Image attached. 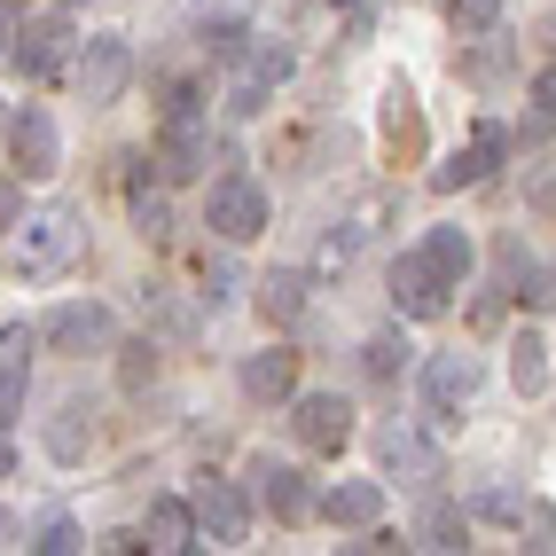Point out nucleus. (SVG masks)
I'll list each match as a JSON object with an SVG mask.
<instances>
[{
    "label": "nucleus",
    "mask_w": 556,
    "mask_h": 556,
    "mask_svg": "<svg viewBox=\"0 0 556 556\" xmlns=\"http://www.w3.org/2000/svg\"><path fill=\"white\" fill-rule=\"evenodd\" d=\"M79 243H87L79 212H71V204H40V212H24L9 228V275L16 282H55L71 258H79Z\"/></svg>",
    "instance_id": "nucleus-1"
},
{
    "label": "nucleus",
    "mask_w": 556,
    "mask_h": 556,
    "mask_svg": "<svg viewBox=\"0 0 556 556\" xmlns=\"http://www.w3.org/2000/svg\"><path fill=\"white\" fill-rule=\"evenodd\" d=\"M447 275H439L431 267V251H400L392 258V306L407 314V321H439V314H447Z\"/></svg>",
    "instance_id": "nucleus-2"
},
{
    "label": "nucleus",
    "mask_w": 556,
    "mask_h": 556,
    "mask_svg": "<svg viewBox=\"0 0 556 556\" xmlns=\"http://www.w3.org/2000/svg\"><path fill=\"white\" fill-rule=\"evenodd\" d=\"M204 228L219 243H251L258 228H267V189H258V180H219L212 204H204Z\"/></svg>",
    "instance_id": "nucleus-3"
},
{
    "label": "nucleus",
    "mask_w": 556,
    "mask_h": 556,
    "mask_svg": "<svg viewBox=\"0 0 556 556\" xmlns=\"http://www.w3.org/2000/svg\"><path fill=\"white\" fill-rule=\"evenodd\" d=\"M290 431H299L306 455H338L353 439V407L338 392H299V400H290Z\"/></svg>",
    "instance_id": "nucleus-4"
},
{
    "label": "nucleus",
    "mask_w": 556,
    "mask_h": 556,
    "mask_svg": "<svg viewBox=\"0 0 556 556\" xmlns=\"http://www.w3.org/2000/svg\"><path fill=\"white\" fill-rule=\"evenodd\" d=\"M134 79V48H126V31H94V40L79 48V94L87 102H118Z\"/></svg>",
    "instance_id": "nucleus-5"
},
{
    "label": "nucleus",
    "mask_w": 556,
    "mask_h": 556,
    "mask_svg": "<svg viewBox=\"0 0 556 556\" xmlns=\"http://www.w3.org/2000/svg\"><path fill=\"white\" fill-rule=\"evenodd\" d=\"M243 533H251V502L228 486V478H204V486H197V541L236 548Z\"/></svg>",
    "instance_id": "nucleus-6"
},
{
    "label": "nucleus",
    "mask_w": 556,
    "mask_h": 556,
    "mask_svg": "<svg viewBox=\"0 0 556 556\" xmlns=\"http://www.w3.org/2000/svg\"><path fill=\"white\" fill-rule=\"evenodd\" d=\"M110 338H118V321H110L102 299H71V306L48 314V345L55 353H102Z\"/></svg>",
    "instance_id": "nucleus-7"
},
{
    "label": "nucleus",
    "mask_w": 556,
    "mask_h": 556,
    "mask_svg": "<svg viewBox=\"0 0 556 556\" xmlns=\"http://www.w3.org/2000/svg\"><path fill=\"white\" fill-rule=\"evenodd\" d=\"M9 157H16V165H24L31 180L63 165V134H55V118H48L40 102H24L16 118H9Z\"/></svg>",
    "instance_id": "nucleus-8"
},
{
    "label": "nucleus",
    "mask_w": 556,
    "mask_h": 556,
    "mask_svg": "<svg viewBox=\"0 0 556 556\" xmlns=\"http://www.w3.org/2000/svg\"><path fill=\"white\" fill-rule=\"evenodd\" d=\"M204 165H212L204 118H165V134H157V173H165V180H197Z\"/></svg>",
    "instance_id": "nucleus-9"
},
{
    "label": "nucleus",
    "mask_w": 556,
    "mask_h": 556,
    "mask_svg": "<svg viewBox=\"0 0 556 556\" xmlns=\"http://www.w3.org/2000/svg\"><path fill=\"white\" fill-rule=\"evenodd\" d=\"M424 400L439 407V416L470 407V400H478V361H470V353H431V361H424Z\"/></svg>",
    "instance_id": "nucleus-10"
},
{
    "label": "nucleus",
    "mask_w": 556,
    "mask_h": 556,
    "mask_svg": "<svg viewBox=\"0 0 556 556\" xmlns=\"http://www.w3.org/2000/svg\"><path fill=\"white\" fill-rule=\"evenodd\" d=\"M63 55H71V24H63V16H31V24L16 31V71H24V79L63 71Z\"/></svg>",
    "instance_id": "nucleus-11"
},
{
    "label": "nucleus",
    "mask_w": 556,
    "mask_h": 556,
    "mask_svg": "<svg viewBox=\"0 0 556 556\" xmlns=\"http://www.w3.org/2000/svg\"><path fill=\"white\" fill-rule=\"evenodd\" d=\"M251 486H258V502H267V509L282 517V526H299V517L314 509V494H306V478L290 470V463H275V455H258V463H251Z\"/></svg>",
    "instance_id": "nucleus-12"
},
{
    "label": "nucleus",
    "mask_w": 556,
    "mask_h": 556,
    "mask_svg": "<svg viewBox=\"0 0 556 556\" xmlns=\"http://www.w3.org/2000/svg\"><path fill=\"white\" fill-rule=\"evenodd\" d=\"M243 392H251L258 407H282V400H299V353H282V345L251 353V361H243Z\"/></svg>",
    "instance_id": "nucleus-13"
},
{
    "label": "nucleus",
    "mask_w": 556,
    "mask_h": 556,
    "mask_svg": "<svg viewBox=\"0 0 556 556\" xmlns=\"http://www.w3.org/2000/svg\"><path fill=\"white\" fill-rule=\"evenodd\" d=\"M321 517H329V526H345V533H368L384 517V486H377V478H345V486L321 494Z\"/></svg>",
    "instance_id": "nucleus-14"
},
{
    "label": "nucleus",
    "mask_w": 556,
    "mask_h": 556,
    "mask_svg": "<svg viewBox=\"0 0 556 556\" xmlns=\"http://www.w3.org/2000/svg\"><path fill=\"white\" fill-rule=\"evenodd\" d=\"M141 541H150V548H197V502L157 494V502H150V526H141Z\"/></svg>",
    "instance_id": "nucleus-15"
},
{
    "label": "nucleus",
    "mask_w": 556,
    "mask_h": 556,
    "mask_svg": "<svg viewBox=\"0 0 556 556\" xmlns=\"http://www.w3.org/2000/svg\"><path fill=\"white\" fill-rule=\"evenodd\" d=\"M502 150H509V141H502V126H478V141H470V150H463L455 165H439V173H431V189H463V180H486Z\"/></svg>",
    "instance_id": "nucleus-16"
},
{
    "label": "nucleus",
    "mask_w": 556,
    "mask_h": 556,
    "mask_svg": "<svg viewBox=\"0 0 556 556\" xmlns=\"http://www.w3.org/2000/svg\"><path fill=\"white\" fill-rule=\"evenodd\" d=\"M377 455H384V470H400V478H439V455H431L407 424H384V431H377Z\"/></svg>",
    "instance_id": "nucleus-17"
},
{
    "label": "nucleus",
    "mask_w": 556,
    "mask_h": 556,
    "mask_svg": "<svg viewBox=\"0 0 556 556\" xmlns=\"http://www.w3.org/2000/svg\"><path fill=\"white\" fill-rule=\"evenodd\" d=\"M24 384H31V329L9 321V329H0V407H16Z\"/></svg>",
    "instance_id": "nucleus-18"
},
{
    "label": "nucleus",
    "mask_w": 556,
    "mask_h": 556,
    "mask_svg": "<svg viewBox=\"0 0 556 556\" xmlns=\"http://www.w3.org/2000/svg\"><path fill=\"white\" fill-rule=\"evenodd\" d=\"M470 541V517L455 509V502H431L424 517H416V548H463Z\"/></svg>",
    "instance_id": "nucleus-19"
},
{
    "label": "nucleus",
    "mask_w": 556,
    "mask_h": 556,
    "mask_svg": "<svg viewBox=\"0 0 556 556\" xmlns=\"http://www.w3.org/2000/svg\"><path fill=\"white\" fill-rule=\"evenodd\" d=\"M509 384L526 392V400H533V392L548 384V345L533 338V329H526V338H509Z\"/></svg>",
    "instance_id": "nucleus-20"
},
{
    "label": "nucleus",
    "mask_w": 556,
    "mask_h": 556,
    "mask_svg": "<svg viewBox=\"0 0 556 556\" xmlns=\"http://www.w3.org/2000/svg\"><path fill=\"white\" fill-rule=\"evenodd\" d=\"M424 251H431V267L463 290V275H470V236H463V228H431V236H424Z\"/></svg>",
    "instance_id": "nucleus-21"
},
{
    "label": "nucleus",
    "mask_w": 556,
    "mask_h": 556,
    "mask_svg": "<svg viewBox=\"0 0 556 556\" xmlns=\"http://www.w3.org/2000/svg\"><path fill=\"white\" fill-rule=\"evenodd\" d=\"M258 306H267V321H299L306 314V275H267L258 282Z\"/></svg>",
    "instance_id": "nucleus-22"
},
{
    "label": "nucleus",
    "mask_w": 556,
    "mask_h": 556,
    "mask_svg": "<svg viewBox=\"0 0 556 556\" xmlns=\"http://www.w3.org/2000/svg\"><path fill=\"white\" fill-rule=\"evenodd\" d=\"M87 439H94V424H87V407H63V416L48 424V447H55L63 463H79V455H87Z\"/></svg>",
    "instance_id": "nucleus-23"
},
{
    "label": "nucleus",
    "mask_w": 556,
    "mask_h": 556,
    "mask_svg": "<svg viewBox=\"0 0 556 556\" xmlns=\"http://www.w3.org/2000/svg\"><path fill=\"white\" fill-rule=\"evenodd\" d=\"M384 134L407 141V150L424 141V118H416V94H407V87H384Z\"/></svg>",
    "instance_id": "nucleus-24"
},
{
    "label": "nucleus",
    "mask_w": 556,
    "mask_h": 556,
    "mask_svg": "<svg viewBox=\"0 0 556 556\" xmlns=\"http://www.w3.org/2000/svg\"><path fill=\"white\" fill-rule=\"evenodd\" d=\"M31 548H48V556L79 548V526H71V517H40V533H31Z\"/></svg>",
    "instance_id": "nucleus-25"
},
{
    "label": "nucleus",
    "mask_w": 556,
    "mask_h": 556,
    "mask_svg": "<svg viewBox=\"0 0 556 556\" xmlns=\"http://www.w3.org/2000/svg\"><path fill=\"white\" fill-rule=\"evenodd\" d=\"M134 219H141V236H165V197L141 189V180H134Z\"/></svg>",
    "instance_id": "nucleus-26"
},
{
    "label": "nucleus",
    "mask_w": 556,
    "mask_h": 556,
    "mask_svg": "<svg viewBox=\"0 0 556 556\" xmlns=\"http://www.w3.org/2000/svg\"><path fill=\"white\" fill-rule=\"evenodd\" d=\"M455 24L463 31H494L502 24V0H455Z\"/></svg>",
    "instance_id": "nucleus-27"
},
{
    "label": "nucleus",
    "mask_w": 556,
    "mask_h": 556,
    "mask_svg": "<svg viewBox=\"0 0 556 556\" xmlns=\"http://www.w3.org/2000/svg\"><path fill=\"white\" fill-rule=\"evenodd\" d=\"M150 377H157V353L150 345H126V392H141Z\"/></svg>",
    "instance_id": "nucleus-28"
},
{
    "label": "nucleus",
    "mask_w": 556,
    "mask_h": 556,
    "mask_svg": "<svg viewBox=\"0 0 556 556\" xmlns=\"http://www.w3.org/2000/svg\"><path fill=\"white\" fill-rule=\"evenodd\" d=\"M400 338H368V377H392V368H400Z\"/></svg>",
    "instance_id": "nucleus-29"
},
{
    "label": "nucleus",
    "mask_w": 556,
    "mask_h": 556,
    "mask_svg": "<svg viewBox=\"0 0 556 556\" xmlns=\"http://www.w3.org/2000/svg\"><path fill=\"white\" fill-rule=\"evenodd\" d=\"M16 219H24V197H16V180H9V173H0V236H9V228H16Z\"/></svg>",
    "instance_id": "nucleus-30"
},
{
    "label": "nucleus",
    "mask_w": 556,
    "mask_h": 556,
    "mask_svg": "<svg viewBox=\"0 0 556 556\" xmlns=\"http://www.w3.org/2000/svg\"><path fill=\"white\" fill-rule=\"evenodd\" d=\"M526 282H533V290H526L533 306H556V267H526Z\"/></svg>",
    "instance_id": "nucleus-31"
},
{
    "label": "nucleus",
    "mask_w": 556,
    "mask_h": 556,
    "mask_svg": "<svg viewBox=\"0 0 556 556\" xmlns=\"http://www.w3.org/2000/svg\"><path fill=\"white\" fill-rule=\"evenodd\" d=\"M533 102H541V118H556V63H548L541 79H533Z\"/></svg>",
    "instance_id": "nucleus-32"
},
{
    "label": "nucleus",
    "mask_w": 556,
    "mask_h": 556,
    "mask_svg": "<svg viewBox=\"0 0 556 556\" xmlns=\"http://www.w3.org/2000/svg\"><path fill=\"white\" fill-rule=\"evenodd\" d=\"M9 463H16V439H9V424H0V478H9Z\"/></svg>",
    "instance_id": "nucleus-33"
},
{
    "label": "nucleus",
    "mask_w": 556,
    "mask_h": 556,
    "mask_svg": "<svg viewBox=\"0 0 556 556\" xmlns=\"http://www.w3.org/2000/svg\"><path fill=\"white\" fill-rule=\"evenodd\" d=\"M0 55H9V24H0Z\"/></svg>",
    "instance_id": "nucleus-34"
},
{
    "label": "nucleus",
    "mask_w": 556,
    "mask_h": 556,
    "mask_svg": "<svg viewBox=\"0 0 556 556\" xmlns=\"http://www.w3.org/2000/svg\"><path fill=\"white\" fill-rule=\"evenodd\" d=\"M0 541H9V509H0Z\"/></svg>",
    "instance_id": "nucleus-35"
},
{
    "label": "nucleus",
    "mask_w": 556,
    "mask_h": 556,
    "mask_svg": "<svg viewBox=\"0 0 556 556\" xmlns=\"http://www.w3.org/2000/svg\"><path fill=\"white\" fill-rule=\"evenodd\" d=\"M63 9H79V0H63Z\"/></svg>",
    "instance_id": "nucleus-36"
},
{
    "label": "nucleus",
    "mask_w": 556,
    "mask_h": 556,
    "mask_svg": "<svg viewBox=\"0 0 556 556\" xmlns=\"http://www.w3.org/2000/svg\"><path fill=\"white\" fill-rule=\"evenodd\" d=\"M338 9H345V0H338Z\"/></svg>",
    "instance_id": "nucleus-37"
}]
</instances>
